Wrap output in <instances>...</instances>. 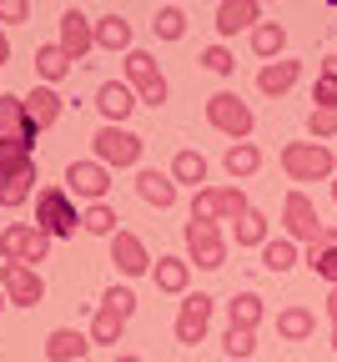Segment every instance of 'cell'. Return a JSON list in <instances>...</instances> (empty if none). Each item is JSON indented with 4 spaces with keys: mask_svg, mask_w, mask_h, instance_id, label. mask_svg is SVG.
<instances>
[{
    "mask_svg": "<svg viewBox=\"0 0 337 362\" xmlns=\"http://www.w3.org/2000/svg\"><path fill=\"white\" fill-rule=\"evenodd\" d=\"M71 56L61 51V45L51 40V45H40V51H35V76H40V86H61L66 76H71Z\"/></svg>",
    "mask_w": 337,
    "mask_h": 362,
    "instance_id": "obj_30",
    "label": "cell"
},
{
    "mask_svg": "<svg viewBox=\"0 0 337 362\" xmlns=\"http://www.w3.org/2000/svg\"><path fill=\"white\" fill-rule=\"evenodd\" d=\"M262 25V6L257 0H222L217 6V35L232 40L236 30H257Z\"/></svg>",
    "mask_w": 337,
    "mask_h": 362,
    "instance_id": "obj_17",
    "label": "cell"
},
{
    "mask_svg": "<svg viewBox=\"0 0 337 362\" xmlns=\"http://www.w3.org/2000/svg\"><path fill=\"white\" fill-rule=\"evenodd\" d=\"M317 247H337V226H322V237H317Z\"/></svg>",
    "mask_w": 337,
    "mask_h": 362,
    "instance_id": "obj_48",
    "label": "cell"
},
{
    "mask_svg": "<svg viewBox=\"0 0 337 362\" xmlns=\"http://www.w3.org/2000/svg\"><path fill=\"white\" fill-rule=\"evenodd\" d=\"M0 322H6V297H0Z\"/></svg>",
    "mask_w": 337,
    "mask_h": 362,
    "instance_id": "obj_51",
    "label": "cell"
},
{
    "mask_svg": "<svg viewBox=\"0 0 337 362\" xmlns=\"http://www.w3.org/2000/svg\"><path fill=\"white\" fill-rule=\"evenodd\" d=\"M141 151H147V141H141L136 131H126V126H101L91 136V161H101L106 171L141 166Z\"/></svg>",
    "mask_w": 337,
    "mask_h": 362,
    "instance_id": "obj_4",
    "label": "cell"
},
{
    "mask_svg": "<svg viewBox=\"0 0 337 362\" xmlns=\"http://www.w3.org/2000/svg\"><path fill=\"white\" fill-rule=\"evenodd\" d=\"M11 61V35H6V25H0V66Z\"/></svg>",
    "mask_w": 337,
    "mask_h": 362,
    "instance_id": "obj_47",
    "label": "cell"
},
{
    "mask_svg": "<svg viewBox=\"0 0 337 362\" xmlns=\"http://www.w3.org/2000/svg\"><path fill=\"white\" fill-rule=\"evenodd\" d=\"M0 297H6L11 307H40L45 302L40 272L25 267V262H0Z\"/></svg>",
    "mask_w": 337,
    "mask_h": 362,
    "instance_id": "obj_10",
    "label": "cell"
},
{
    "mask_svg": "<svg viewBox=\"0 0 337 362\" xmlns=\"http://www.w3.org/2000/svg\"><path fill=\"white\" fill-rule=\"evenodd\" d=\"M322 226H327V221L317 216V206H312V197H307L302 187L287 192V202H282V232H287V242H297V247H317Z\"/></svg>",
    "mask_w": 337,
    "mask_h": 362,
    "instance_id": "obj_6",
    "label": "cell"
},
{
    "mask_svg": "<svg viewBox=\"0 0 337 362\" xmlns=\"http://www.w3.org/2000/svg\"><path fill=\"white\" fill-rule=\"evenodd\" d=\"M212 312H217V297H207V292H186V297H181V312H176V322H171L176 342H181V347L207 342V332H212Z\"/></svg>",
    "mask_w": 337,
    "mask_h": 362,
    "instance_id": "obj_9",
    "label": "cell"
},
{
    "mask_svg": "<svg viewBox=\"0 0 337 362\" xmlns=\"http://www.w3.org/2000/svg\"><path fill=\"white\" fill-rule=\"evenodd\" d=\"M207 126L222 131L227 141L236 146V141H247V136H252L257 116H252V106L236 96V90H217V96H207Z\"/></svg>",
    "mask_w": 337,
    "mask_h": 362,
    "instance_id": "obj_5",
    "label": "cell"
},
{
    "mask_svg": "<svg viewBox=\"0 0 337 362\" xmlns=\"http://www.w3.org/2000/svg\"><path fill=\"white\" fill-rule=\"evenodd\" d=\"M202 66H207L212 76H232V71H236V56L217 40V45H207V51H202Z\"/></svg>",
    "mask_w": 337,
    "mask_h": 362,
    "instance_id": "obj_40",
    "label": "cell"
},
{
    "mask_svg": "<svg viewBox=\"0 0 337 362\" xmlns=\"http://www.w3.org/2000/svg\"><path fill=\"white\" fill-rule=\"evenodd\" d=\"M152 30H156V40H181L186 35V11L181 6H161L156 21H152Z\"/></svg>",
    "mask_w": 337,
    "mask_h": 362,
    "instance_id": "obj_36",
    "label": "cell"
},
{
    "mask_svg": "<svg viewBox=\"0 0 337 362\" xmlns=\"http://www.w3.org/2000/svg\"><path fill=\"white\" fill-rule=\"evenodd\" d=\"M207 171H212V166H207V156H202V151H191V146L171 156V181H176V187H191V192H202Z\"/></svg>",
    "mask_w": 337,
    "mask_h": 362,
    "instance_id": "obj_29",
    "label": "cell"
},
{
    "mask_svg": "<svg viewBox=\"0 0 337 362\" xmlns=\"http://www.w3.org/2000/svg\"><path fill=\"white\" fill-rule=\"evenodd\" d=\"M302 262L312 267V277H322L327 287H337V247H307Z\"/></svg>",
    "mask_w": 337,
    "mask_h": 362,
    "instance_id": "obj_38",
    "label": "cell"
},
{
    "mask_svg": "<svg viewBox=\"0 0 337 362\" xmlns=\"http://www.w3.org/2000/svg\"><path fill=\"white\" fill-rule=\"evenodd\" d=\"M56 45H61V51H66V56L81 66V61L96 51V21H91L86 11L66 6V11H61V40H56Z\"/></svg>",
    "mask_w": 337,
    "mask_h": 362,
    "instance_id": "obj_12",
    "label": "cell"
},
{
    "mask_svg": "<svg viewBox=\"0 0 337 362\" xmlns=\"http://www.w3.org/2000/svg\"><path fill=\"white\" fill-rule=\"evenodd\" d=\"M302 262V252H297V242H287V237H272L267 247H262V267L272 272V277H282V272H292Z\"/></svg>",
    "mask_w": 337,
    "mask_h": 362,
    "instance_id": "obj_32",
    "label": "cell"
},
{
    "mask_svg": "<svg viewBox=\"0 0 337 362\" xmlns=\"http://www.w3.org/2000/svg\"><path fill=\"white\" fill-rule=\"evenodd\" d=\"M327 192H332V202H337V176H332V181H327Z\"/></svg>",
    "mask_w": 337,
    "mask_h": 362,
    "instance_id": "obj_50",
    "label": "cell"
},
{
    "mask_svg": "<svg viewBox=\"0 0 337 362\" xmlns=\"http://www.w3.org/2000/svg\"><path fill=\"white\" fill-rule=\"evenodd\" d=\"M0 96H6V90H0Z\"/></svg>",
    "mask_w": 337,
    "mask_h": 362,
    "instance_id": "obj_52",
    "label": "cell"
},
{
    "mask_svg": "<svg viewBox=\"0 0 337 362\" xmlns=\"http://www.w3.org/2000/svg\"><path fill=\"white\" fill-rule=\"evenodd\" d=\"M136 197L147 202V206H156V211H171V206H176V181H171V171L141 166V171H136Z\"/></svg>",
    "mask_w": 337,
    "mask_h": 362,
    "instance_id": "obj_16",
    "label": "cell"
},
{
    "mask_svg": "<svg viewBox=\"0 0 337 362\" xmlns=\"http://www.w3.org/2000/svg\"><path fill=\"white\" fill-rule=\"evenodd\" d=\"M191 221H217V187H202L197 197H191Z\"/></svg>",
    "mask_w": 337,
    "mask_h": 362,
    "instance_id": "obj_41",
    "label": "cell"
},
{
    "mask_svg": "<svg viewBox=\"0 0 337 362\" xmlns=\"http://www.w3.org/2000/svg\"><path fill=\"white\" fill-rule=\"evenodd\" d=\"M86 352H91V332H81V327H56L45 337V357L51 362H81Z\"/></svg>",
    "mask_w": 337,
    "mask_h": 362,
    "instance_id": "obj_22",
    "label": "cell"
},
{
    "mask_svg": "<svg viewBox=\"0 0 337 362\" xmlns=\"http://www.w3.org/2000/svg\"><path fill=\"white\" fill-rule=\"evenodd\" d=\"M307 136H312V141H322V146H327L332 136H337V106H322V111L312 106V111H307Z\"/></svg>",
    "mask_w": 337,
    "mask_h": 362,
    "instance_id": "obj_39",
    "label": "cell"
},
{
    "mask_svg": "<svg viewBox=\"0 0 337 362\" xmlns=\"http://www.w3.org/2000/svg\"><path fill=\"white\" fill-rule=\"evenodd\" d=\"M252 211V202H247V192L242 187H236V181H232V187H217V221H242Z\"/></svg>",
    "mask_w": 337,
    "mask_h": 362,
    "instance_id": "obj_33",
    "label": "cell"
},
{
    "mask_svg": "<svg viewBox=\"0 0 337 362\" xmlns=\"http://www.w3.org/2000/svg\"><path fill=\"white\" fill-rule=\"evenodd\" d=\"M322 81H332V86H337V56H327V61H322Z\"/></svg>",
    "mask_w": 337,
    "mask_h": 362,
    "instance_id": "obj_46",
    "label": "cell"
},
{
    "mask_svg": "<svg viewBox=\"0 0 337 362\" xmlns=\"http://www.w3.org/2000/svg\"><path fill=\"white\" fill-rule=\"evenodd\" d=\"M111 262H116L121 277H152V267H156L152 252H147V242H141L136 232H126V226L111 237Z\"/></svg>",
    "mask_w": 337,
    "mask_h": 362,
    "instance_id": "obj_13",
    "label": "cell"
},
{
    "mask_svg": "<svg viewBox=\"0 0 337 362\" xmlns=\"http://www.w3.org/2000/svg\"><path fill=\"white\" fill-rule=\"evenodd\" d=\"M152 282H156V292H166V297H186V287H191V262H186V257H156Z\"/></svg>",
    "mask_w": 337,
    "mask_h": 362,
    "instance_id": "obj_19",
    "label": "cell"
},
{
    "mask_svg": "<svg viewBox=\"0 0 337 362\" xmlns=\"http://www.w3.org/2000/svg\"><path fill=\"white\" fill-rule=\"evenodd\" d=\"M30 21V0H0V25H21Z\"/></svg>",
    "mask_w": 337,
    "mask_h": 362,
    "instance_id": "obj_43",
    "label": "cell"
},
{
    "mask_svg": "<svg viewBox=\"0 0 337 362\" xmlns=\"http://www.w3.org/2000/svg\"><path fill=\"white\" fill-rule=\"evenodd\" d=\"M96 51H106V56H126V51H136L131 45V21L126 16H101L96 21Z\"/></svg>",
    "mask_w": 337,
    "mask_h": 362,
    "instance_id": "obj_20",
    "label": "cell"
},
{
    "mask_svg": "<svg viewBox=\"0 0 337 362\" xmlns=\"http://www.w3.org/2000/svg\"><path fill=\"white\" fill-rule=\"evenodd\" d=\"M282 171L287 181H332L337 176V151L322 141H287L282 146Z\"/></svg>",
    "mask_w": 337,
    "mask_h": 362,
    "instance_id": "obj_2",
    "label": "cell"
},
{
    "mask_svg": "<svg viewBox=\"0 0 337 362\" xmlns=\"http://www.w3.org/2000/svg\"><path fill=\"white\" fill-rule=\"evenodd\" d=\"M35 226H40V232L51 237V242L76 237L81 211H76V202H71L66 187H40V192H35Z\"/></svg>",
    "mask_w": 337,
    "mask_h": 362,
    "instance_id": "obj_3",
    "label": "cell"
},
{
    "mask_svg": "<svg viewBox=\"0 0 337 362\" xmlns=\"http://www.w3.org/2000/svg\"><path fill=\"white\" fill-rule=\"evenodd\" d=\"M126 322L131 317H121L116 307H96V317H91V347H116L121 337H126Z\"/></svg>",
    "mask_w": 337,
    "mask_h": 362,
    "instance_id": "obj_24",
    "label": "cell"
},
{
    "mask_svg": "<svg viewBox=\"0 0 337 362\" xmlns=\"http://www.w3.org/2000/svg\"><path fill=\"white\" fill-rule=\"evenodd\" d=\"M16 176H35V141L0 136V181H16Z\"/></svg>",
    "mask_w": 337,
    "mask_h": 362,
    "instance_id": "obj_18",
    "label": "cell"
},
{
    "mask_svg": "<svg viewBox=\"0 0 337 362\" xmlns=\"http://www.w3.org/2000/svg\"><path fill=\"white\" fill-rule=\"evenodd\" d=\"M186 262L202 272H222L227 267V232L217 221H186Z\"/></svg>",
    "mask_w": 337,
    "mask_h": 362,
    "instance_id": "obj_7",
    "label": "cell"
},
{
    "mask_svg": "<svg viewBox=\"0 0 337 362\" xmlns=\"http://www.w3.org/2000/svg\"><path fill=\"white\" fill-rule=\"evenodd\" d=\"M101 302H106V307H116L121 317H131V312H136V292H131V287H106V292H101Z\"/></svg>",
    "mask_w": 337,
    "mask_h": 362,
    "instance_id": "obj_42",
    "label": "cell"
},
{
    "mask_svg": "<svg viewBox=\"0 0 337 362\" xmlns=\"http://www.w3.org/2000/svg\"><path fill=\"white\" fill-rule=\"evenodd\" d=\"M327 322H332V352H337V287L327 292Z\"/></svg>",
    "mask_w": 337,
    "mask_h": 362,
    "instance_id": "obj_45",
    "label": "cell"
},
{
    "mask_svg": "<svg viewBox=\"0 0 337 362\" xmlns=\"http://www.w3.org/2000/svg\"><path fill=\"white\" fill-rule=\"evenodd\" d=\"M116 221H121V216H116V206H111V202H96V206H86V211H81V232L106 237V242H111V237L121 232Z\"/></svg>",
    "mask_w": 337,
    "mask_h": 362,
    "instance_id": "obj_31",
    "label": "cell"
},
{
    "mask_svg": "<svg viewBox=\"0 0 337 362\" xmlns=\"http://www.w3.org/2000/svg\"><path fill=\"white\" fill-rule=\"evenodd\" d=\"M0 136H21V141H35V126H30V116H25V96H0Z\"/></svg>",
    "mask_w": 337,
    "mask_h": 362,
    "instance_id": "obj_23",
    "label": "cell"
},
{
    "mask_svg": "<svg viewBox=\"0 0 337 362\" xmlns=\"http://www.w3.org/2000/svg\"><path fill=\"white\" fill-rule=\"evenodd\" d=\"M317 332V312L312 307H282L277 312V337L282 342H307Z\"/></svg>",
    "mask_w": 337,
    "mask_h": 362,
    "instance_id": "obj_25",
    "label": "cell"
},
{
    "mask_svg": "<svg viewBox=\"0 0 337 362\" xmlns=\"http://www.w3.org/2000/svg\"><path fill=\"white\" fill-rule=\"evenodd\" d=\"M222 352H227L232 362H247V357H257V332H247V327H227Z\"/></svg>",
    "mask_w": 337,
    "mask_h": 362,
    "instance_id": "obj_35",
    "label": "cell"
},
{
    "mask_svg": "<svg viewBox=\"0 0 337 362\" xmlns=\"http://www.w3.org/2000/svg\"><path fill=\"white\" fill-rule=\"evenodd\" d=\"M136 90L126 81H101V90H96V111L106 116V126H126V116L136 111Z\"/></svg>",
    "mask_w": 337,
    "mask_h": 362,
    "instance_id": "obj_14",
    "label": "cell"
},
{
    "mask_svg": "<svg viewBox=\"0 0 337 362\" xmlns=\"http://www.w3.org/2000/svg\"><path fill=\"white\" fill-rule=\"evenodd\" d=\"M66 192H71V202L81 197L86 206H96V202H106V192H111V171L101 161H71L66 166Z\"/></svg>",
    "mask_w": 337,
    "mask_h": 362,
    "instance_id": "obj_11",
    "label": "cell"
},
{
    "mask_svg": "<svg viewBox=\"0 0 337 362\" xmlns=\"http://www.w3.org/2000/svg\"><path fill=\"white\" fill-rule=\"evenodd\" d=\"M35 197V176H16V181H0V206L6 211H21L25 202Z\"/></svg>",
    "mask_w": 337,
    "mask_h": 362,
    "instance_id": "obj_37",
    "label": "cell"
},
{
    "mask_svg": "<svg viewBox=\"0 0 337 362\" xmlns=\"http://www.w3.org/2000/svg\"><path fill=\"white\" fill-rule=\"evenodd\" d=\"M61 111H66V96H61L56 86H30L25 90V116H30L35 131H51L61 121Z\"/></svg>",
    "mask_w": 337,
    "mask_h": 362,
    "instance_id": "obj_15",
    "label": "cell"
},
{
    "mask_svg": "<svg viewBox=\"0 0 337 362\" xmlns=\"http://www.w3.org/2000/svg\"><path fill=\"white\" fill-rule=\"evenodd\" d=\"M111 362H141V357H136V352H116Z\"/></svg>",
    "mask_w": 337,
    "mask_h": 362,
    "instance_id": "obj_49",
    "label": "cell"
},
{
    "mask_svg": "<svg viewBox=\"0 0 337 362\" xmlns=\"http://www.w3.org/2000/svg\"><path fill=\"white\" fill-rule=\"evenodd\" d=\"M222 166H227L232 181H252V176L262 171V146H257V141H236V146H227Z\"/></svg>",
    "mask_w": 337,
    "mask_h": 362,
    "instance_id": "obj_26",
    "label": "cell"
},
{
    "mask_svg": "<svg viewBox=\"0 0 337 362\" xmlns=\"http://www.w3.org/2000/svg\"><path fill=\"white\" fill-rule=\"evenodd\" d=\"M312 101H317V111H322V106H337V86L317 76V86H312Z\"/></svg>",
    "mask_w": 337,
    "mask_h": 362,
    "instance_id": "obj_44",
    "label": "cell"
},
{
    "mask_svg": "<svg viewBox=\"0 0 337 362\" xmlns=\"http://www.w3.org/2000/svg\"><path fill=\"white\" fill-rule=\"evenodd\" d=\"M282 51H287V25L282 21H262L252 30V56L272 66V61H282Z\"/></svg>",
    "mask_w": 337,
    "mask_h": 362,
    "instance_id": "obj_28",
    "label": "cell"
},
{
    "mask_svg": "<svg viewBox=\"0 0 337 362\" xmlns=\"http://www.w3.org/2000/svg\"><path fill=\"white\" fill-rule=\"evenodd\" d=\"M45 252H51V237H45L35 221H11L6 232H0V257L6 262H25V267L40 272Z\"/></svg>",
    "mask_w": 337,
    "mask_h": 362,
    "instance_id": "obj_8",
    "label": "cell"
},
{
    "mask_svg": "<svg viewBox=\"0 0 337 362\" xmlns=\"http://www.w3.org/2000/svg\"><path fill=\"white\" fill-rule=\"evenodd\" d=\"M297 81H302V61H287V56L257 71V90H262V96H287Z\"/></svg>",
    "mask_w": 337,
    "mask_h": 362,
    "instance_id": "obj_21",
    "label": "cell"
},
{
    "mask_svg": "<svg viewBox=\"0 0 337 362\" xmlns=\"http://www.w3.org/2000/svg\"><path fill=\"white\" fill-rule=\"evenodd\" d=\"M262 317H267V302H262L257 292H236V297L227 302V327H247V332H257Z\"/></svg>",
    "mask_w": 337,
    "mask_h": 362,
    "instance_id": "obj_27",
    "label": "cell"
},
{
    "mask_svg": "<svg viewBox=\"0 0 337 362\" xmlns=\"http://www.w3.org/2000/svg\"><path fill=\"white\" fill-rule=\"evenodd\" d=\"M232 237H236V247H257V252H262V247L272 242V237H267V216H262V211L252 206V211H247L242 221L232 226Z\"/></svg>",
    "mask_w": 337,
    "mask_h": 362,
    "instance_id": "obj_34",
    "label": "cell"
},
{
    "mask_svg": "<svg viewBox=\"0 0 337 362\" xmlns=\"http://www.w3.org/2000/svg\"><path fill=\"white\" fill-rule=\"evenodd\" d=\"M121 66H126V86L136 90V101L141 106H152V111H161L166 101H171V86H166V76H161V66H156V56L152 51H126L121 56Z\"/></svg>",
    "mask_w": 337,
    "mask_h": 362,
    "instance_id": "obj_1",
    "label": "cell"
}]
</instances>
